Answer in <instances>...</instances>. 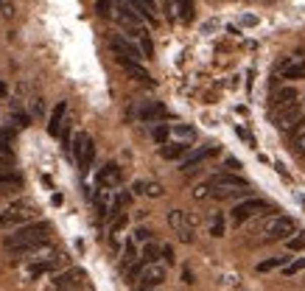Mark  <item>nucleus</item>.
<instances>
[{
    "label": "nucleus",
    "instance_id": "obj_1",
    "mask_svg": "<svg viewBox=\"0 0 305 291\" xmlns=\"http://www.w3.org/2000/svg\"><path fill=\"white\" fill-rule=\"evenodd\" d=\"M48 232H51V224L48 221H34V224H23L20 230H14L12 235L3 241L6 249H17V247H34V244H42L48 241Z\"/></svg>",
    "mask_w": 305,
    "mask_h": 291
},
{
    "label": "nucleus",
    "instance_id": "obj_2",
    "mask_svg": "<svg viewBox=\"0 0 305 291\" xmlns=\"http://www.w3.org/2000/svg\"><path fill=\"white\" fill-rule=\"evenodd\" d=\"M294 230H297V224H294L288 216H269V218H264V224H260L264 241H280V238L294 235Z\"/></svg>",
    "mask_w": 305,
    "mask_h": 291
},
{
    "label": "nucleus",
    "instance_id": "obj_3",
    "mask_svg": "<svg viewBox=\"0 0 305 291\" xmlns=\"http://www.w3.org/2000/svg\"><path fill=\"white\" fill-rule=\"evenodd\" d=\"M73 157L78 163V171H84V174L90 171L93 160H96V143H93L90 134H84V132L76 134V140H73Z\"/></svg>",
    "mask_w": 305,
    "mask_h": 291
},
{
    "label": "nucleus",
    "instance_id": "obj_4",
    "mask_svg": "<svg viewBox=\"0 0 305 291\" xmlns=\"http://www.w3.org/2000/svg\"><path fill=\"white\" fill-rule=\"evenodd\" d=\"M54 291H87V272L84 269H67L54 277Z\"/></svg>",
    "mask_w": 305,
    "mask_h": 291
},
{
    "label": "nucleus",
    "instance_id": "obj_5",
    "mask_svg": "<svg viewBox=\"0 0 305 291\" xmlns=\"http://www.w3.org/2000/svg\"><path fill=\"white\" fill-rule=\"evenodd\" d=\"M115 20H118L123 28H129L135 36L143 31V17H140L138 12L132 9V3L129 0H118V9H115Z\"/></svg>",
    "mask_w": 305,
    "mask_h": 291
},
{
    "label": "nucleus",
    "instance_id": "obj_6",
    "mask_svg": "<svg viewBox=\"0 0 305 291\" xmlns=\"http://www.w3.org/2000/svg\"><path fill=\"white\" fill-rule=\"evenodd\" d=\"M168 224H171V230L177 232V238H180L182 244L193 241V221L185 210H171L168 213Z\"/></svg>",
    "mask_w": 305,
    "mask_h": 291
},
{
    "label": "nucleus",
    "instance_id": "obj_7",
    "mask_svg": "<svg viewBox=\"0 0 305 291\" xmlns=\"http://www.w3.org/2000/svg\"><path fill=\"white\" fill-rule=\"evenodd\" d=\"M266 207H269V205H266L264 199H244V202H238V205L233 207V224H235V227L244 224V221H249L252 216L264 213Z\"/></svg>",
    "mask_w": 305,
    "mask_h": 291
},
{
    "label": "nucleus",
    "instance_id": "obj_8",
    "mask_svg": "<svg viewBox=\"0 0 305 291\" xmlns=\"http://www.w3.org/2000/svg\"><path fill=\"white\" fill-rule=\"evenodd\" d=\"M140 288L138 291H151V288H160V283L165 280V266H160V263H146V269L140 272Z\"/></svg>",
    "mask_w": 305,
    "mask_h": 291
},
{
    "label": "nucleus",
    "instance_id": "obj_9",
    "mask_svg": "<svg viewBox=\"0 0 305 291\" xmlns=\"http://www.w3.org/2000/svg\"><path fill=\"white\" fill-rule=\"evenodd\" d=\"M299 118H302V109L297 107V104H291V107H283L280 109V115H277L275 126L280 129V132H294L299 123Z\"/></svg>",
    "mask_w": 305,
    "mask_h": 291
},
{
    "label": "nucleus",
    "instance_id": "obj_10",
    "mask_svg": "<svg viewBox=\"0 0 305 291\" xmlns=\"http://www.w3.org/2000/svg\"><path fill=\"white\" fill-rule=\"evenodd\" d=\"M109 45H112V51H115V56H129V59H143V54H140V48L135 42H129L126 36H120V34H115V36H109Z\"/></svg>",
    "mask_w": 305,
    "mask_h": 291
},
{
    "label": "nucleus",
    "instance_id": "obj_11",
    "mask_svg": "<svg viewBox=\"0 0 305 291\" xmlns=\"http://www.w3.org/2000/svg\"><path fill=\"white\" fill-rule=\"evenodd\" d=\"M96 185H98V188H107V190H115L120 185V168L115 163H107L101 171H98Z\"/></svg>",
    "mask_w": 305,
    "mask_h": 291
},
{
    "label": "nucleus",
    "instance_id": "obj_12",
    "mask_svg": "<svg viewBox=\"0 0 305 291\" xmlns=\"http://www.w3.org/2000/svg\"><path fill=\"white\" fill-rule=\"evenodd\" d=\"M115 62H118L120 67H123L129 76H132L135 81H151V76H149V70H146L143 65H140L138 59H129V56H115Z\"/></svg>",
    "mask_w": 305,
    "mask_h": 291
},
{
    "label": "nucleus",
    "instance_id": "obj_13",
    "mask_svg": "<svg viewBox=\"0 0 305 291\" xmlns=\"http://www.w3.org/2000/svg\"><path fill=\"white\" fill-rule=\"evenodd\" d=\"M207 185L210 188H249V182L238 174H215Z\"/></svg>",
    "mask_w": 305,
    "mask_h": 291
},
{
    "label": "nucleus",
    "instance_id": "obj_14",
    "mask_svg": "<svg viewBox=\"0 0 305 291\" xmlns=\"http://www.w3.org/2000/svg\"><path fill=\"white\" fill-rule=\"evenodd\" d=\"M138 118H140V121H146V123H154V121H162V118H168V109L162 107L160 101H149L146 107H140Z\"/></svg>",
    "mask_w": 305,
    "mask_h": 291
},
{
    "label": "nucleus",
    "instance_id": "obj_15",
    "mask_svg": "<svg viewBox=\"0 0 305 291\" xmlns=\"http://www.w3.org/2000/svg\"><path fill=\"white\" fill-rule=\"evenodd\" d=\"M215 152H219V146H204V149H196L193 154H188V157L182 160V171H193L199 163H204L207 157H213Z\"/></svg>",
    "mask_w": 305,
    "mask_h": 291
},
{
    "label": "nucleus",
    "instance_id": "obj_16",
    "mask_svg": "<svg viewBox=\"0 0 305 291\" xmlns=\"http://www.w3.org/2000/svg\"><path fill=\"white\" fill-rule=\"evenodd\" d=\"M65 112H67V101H59L54 107V112H51V118H48V134H59V129H62V123H65Z\"/></svg>",
    "mask_w": 305,
    "mask_h": 291
},
{
    "label": "nucleus",
    "instance_id": "obj_17",
    "mask_svg": "<svg viewBox=\"0 0 305 291\" xmlns=\"http://www.w3.org/2000/svg\"><path fill=\"white\" fill-rule=\"evenodd\" d=\"M280 76L283 79H302L305 76V62H294V59H286V62H280Z\"/></svg>",
    "mask_w": 305,
    "mask_h": 291
},
{
    "label": "nucleus",
    "instance_id": "obj_18",
    "mask_svg": "<svg viewBox=\"0 0 305 291\" xmlns=\"http://www.w3.org/2000/svg\"><path fill=\"white\" fill-rule=\"evenodd\" d=\"M34 213H28V210H6L3 216H0V230H6V227H17V224H23L25 218H31Z\"/></svg>",
    "mask_w": 305,
    "mask_h": 291
},
{
    "label": "nucleus",
    "instance_id": "obj_19",
    "mask_svg": "<svg viewBox=\"0 0 305 291\" xmlns=\"http://www.w3.org/2000/svg\"><path fill=\"white\" fill-rule=\"evenodd\" d=\"M191 152V146L188 143H162V149H160V154H162V160H180V157H185V154Z\"/></svg>",
    "mask_w": 305,
    "mask_h": 291
},
{
    "label": "nucleus",
    "instance_id": "obj_20",
    "mask_svg": "<svg viewBox=\"0 0 305 291\" xmlns=\"http://www.w3.org/2000/svg\"><path fill=\"white\" fill-rule=\"evenodd\" d=\"M138 48H140V54H143V59H149V56H154V42H151V36H149V31H140L138 34Z\"/></svg>",
    "mask_w": 305,
    "mask_h": 291
},
{
    "label": "nucleus",
    "instance_id": "obj_21",
    "mask_svg": "<svg viewBox=\"0 0 305 291\" xmlns=\"http://www.w3.org/2000/svg\"><path fill=\"white\" fill-rule=\"evenodd\" d=\"M23 185V176L12 174V171H0V188H20Z\"/></svg>",
    "mask_w": 305,
    "mask_h": 291
},
{
    "label": "nucleus",
    "instance_id": "obj_22",
    "mask_svg": "<svg viewBox=\"0 0 305 291\" xmlns=\"http://www.w3.org/2000/svg\"><path fill=\"white\" fill-rule=\"evenodd\" d=\"M210 193L215 199H235V196H244L246 188H210Z\"/></svg>",
    "mask_w": 305,
    "mask_h": 291
},
{
    "label": "nucleus",
    "instance_id": "obj_23",
    "mask_svg": "<svg viewBox=\"0 0 305 291\" xmlns=\"http://www.w3.org/2000/svg\"><path fill=\"white\" fill-rule=\"evenodd\" d=\"M171 134H177L182 143H191V140L196 137V129H193V126H185V123H177V126L171 129Z\"/></svg>",
    "mask_w": 305,
    "mask_h": 291
},
{
    "label": "nucleus",
    "instance_id": "obj_24",
    "mask_svg": "<svg viewBox=\"0 0 305 291\" xmlns=\"http://www.w3.org/2000/svg\"><path fill=\"white\" fill-rule=\"evenodd\" d=\"M286 263H288V258H286V255H280V258H269V261L257 263V272H272V269H283Z\"/></svg>",
    "mask_w": 305,
    "mask_h": 291
},
{
    "label": "nucleus",
    "instance_id": "obj_25",
    "mask_svg": "<svg viewBox=\"0 0 305 291\" xmlns=\"http://www.w3.org/2000/svg\"><path fill=\"white\" fill-rule=\"evenodd\" d=\"M157 255H160V247H157L154 241H146V244H143V255H140V258H143L146 263H154Z\"/></svg>",
    "mask_w": 305,
    "mask_h": 291
},
{
    "label": "nucleus",
    "instance_id": "obj_26",
    "mask_svg": "<svg viewBox=\"0 0 305 291\" xmlns=\"http://www.w3.org/2000/svg\"><path fill=\"white\" fill-rule=\"evenodd\" d=\"M135 258H138V241L129 238V241H126V249H123V266L135 263Z\"/></svg>",
    "mask_w": 305,
    "mask_h": 291
},
{
    "label": "nucleus",
    "instance_id": "obj_27",
    "mask_svg": "<svg viewBox=\"0 0 305 291\" xmlns=\"http://www.w3.org/2000/svg\"><path fill=\"white\" fill-rule=\"evenodd\" d=\"M146 269V261L143 258H140L138 263H129V266H126V280H129V283H135V280L140 277V272H143Z\"/></svg>",
    "mask_w": 305,
    "mask_h": 291
},
{
    "label": "nucleus",
    "instance_id": "obj_28",
    "mask_svg": "<svg viewBox=\"0 0 305 291\" xmlns=\"http://www.w3.org/2000/svg\"><path fill=\"white\" fill-rule=\"evenodd\" d=\"M177 6H180V17L185 20V23H191L193 20V0H177Z\"/></svg>",
    "mask_w": 305,
    "mask_h": 291
},
{
    "label": "nucleus",
    "instance_id": "obj_29",
    "mask_svg": "<svg viewBox=\"0 0 305 291\" xmlns=\"http://www.w3.org/2000/svg\"><path fill=\"white\" fill-rule=\"evenodd\" d=\"M210 235H213V238L224 235V216H222V213H215L213 221H210Z\"/></svg>",
    "mask_w": 305,
    "mask_h": 291
},
{
    "label": "nucleus",
    "instance_id": "obj_30",
    "mask_svg": "<svg viewBox=\"0 0 305 291\" xmlns=\"http://www.w3.org/2000/svg\"><path fill=\"white\" fill-rule=\"evenodd\" d=\"M294 98H297V92H294L291 87H283V90H280V95H277V104H280V109H283V107H291V104H294Z\"/></svg>",
    "mask_w": 305,
    "mask_h": 291
},
{
    "label": "nucleus",
    "instance_id": "obj_31",
    "mask_svg": "<svg viewBox=\"0 0 305 291\" xmlns=\"http://www.w3.org/2000/svg\"><path fill=\"white\" fill-rule=\"evenodd\" d=\"M294 154H297V157H305V129L294 132Z\"/></svg>",
    "mask_w": 305,
    "mask_h": 291
},
{
    "label": "nucleus",
    "instance_id": "obj_32",
    "mask_svg": "<svg viewBox=\"0 0 305 291\" xmlns=\"http://www.w3.org/2000/svg\"><path fill=\"white\" fill-rule=\"evenodd\" d=\"M162 9H165V17L171 20H180V6H177V0H162Z\"/></svg>",
    "mask_w": 305,
    "mask_h": 291
},
{
    "label": "nucleus",
    "instance_id": "obj_33",
    "mask_svg": "<svg viewBox=\"0 0 305 291\" xmlns=\"http://www.w3.org/2000/svg\"><path fill=\"white\" fill-rule=\"evenodd\" d=\"M126 224H129V218H126L123 213H118V218H115L112 224H109V235H118V232H123Z\"/></svg>",
    "mask_w": 305,
    "mask_h": 291
},
{
    "label": "nucleus",
    "instance_id": "obj_34",
    "mask_svg": "<svg viewBox=\"0 0 305 291\" xmlns=\"http://www.w3.org/2000/svg\"><path fill=\"white\" fill-rule=\"evenodd\" d=\"M112 6H115V0H96V12L101 14V17H109V14H112Z\"/></svg>",
    "mask_w": 305,
    "mask_h": 291
},
{
    "label": "nucleus",
    "instance_id": "obj_35",
    "mask_svg": "<svg viewBox=\"0 0 305 291\" xmlns=\"http://www.w3.org/2000/svg\"><path fill=\"white\" fill-rule=\"evenodd\" d=\"M168 137H171V129H168V126H157L154 129V140H157V143H168Z\"/></svg>",
    "mask_w": 305,
    "mask_h": 291
},
{
    "label": "nucleus",
    "instance_id": "obj_36",
    "mask_svg": "<svg viewBox=\"0 0 305 291\" xmlns=\"http://www.w3.org/2000/svg\"><path fill=\"white\" fill-rule=\"evenodd\" d=\"M286 274H297V272H302L305 269V258H299V261H294V263H286Z\"/></svg>",
    "mask_w": 305,
    "mask_h": 291
},
{
    "label": "nucleus",
    "instance_id": "obj_37",
    "mask_svg": "<svg viewBox=\"0 0 305 291\" xmlns=\"http://www.w3.org/2000/svg\"><path fill=\"white\" fill-rule=\"evenodd\" d=\"M288 249H291V252H302L305 249V232L297 238H291V241H288Z\"/></svg>",
    "mask_w": 305,
    "mask_h": 291
},
{
    "label": "nucleus",
    "instance_id": "obj_38",
    "mask_svg": "<svg viewBox=\"0 0 305 291\" xmlns=\"http://www.w3.org/2000/svg\"><path fill=\"white\" fill-rule=\"evenodd\" d=\"M143 193H149V196H154V199H157V196H162V188H160V185H154V182H149V185L143 182Z\"/></svg>",
    "mask_w": 305,
    "mask_h": 291
},
{
    "label": "nucleus",
    "instance_id": "obj_39",
    "mask_svg": "<svg viewBox=\"0 0 305 291\" xmlns=\"http://www.w3.org/2000/svg\"><path fill=\"white\" fill-rule=\"evenodd\" d=\"M14 137V132H12V129H3V126H0V149H6V146H9V140H12Z\"/></svg>",
    "mask_w": 305,
    "mask_h": 291
},
{
    "label": "nucleus",
    "instance_id": "obj_40",
    "mask_svg": "<svg viewBox=\"0 0 305 291\" xmlns=\"http://www.w3.org/2000/svg\"><path fill=\"white\" fill-rule=\"evenodd\" d=\"M135 241H140V244H146V241H151V232L146 230V227H140L138 232H135Z\"/></svg>",
    "mask_w": 305,
    "mask_h": 291
},
{
    "label": "nucleus",
    "instance_id": "obj_41",
    "mask_svg": "<svg viewBox=\"0 0 305 291\" xmlns=\"http://www.w3.org/2000/svg\"><path fill=\"white\" fill-rule=\"evenodd\" d=\"M193 196H196V199H204V196H210V185H207V182H204V185H199V188L193 190Z\"/></svg>",
    "mask_w": 305,
    "mask_h": 291
},
{
    "label": "nucleus",
    "instance_id": "obj_42",
    "mask_svg": "<svg viewBox=\"0 0 305 291\" xmlns=\"http://www.w3.org/2000/svg\"><path fill=\"white\" fill-rule=\"evenodd\" d=\"M160 252H162V258H165V263L171 266V263H173V249L171 247H160Z\"/></svg>",
    "mask_w": 305,
    "mask_h": 291
},
{
    "label": "nucleus",
    "instance_id": "obj_43",
    "mask_svg": "<svg viewBox=\"0 0 305 291\" xmlns=\"http://www.w3.org/2000/svg\"><path fill=\"white\" fill-rule=\"evenodd\" d=\"M140 3H143V6H146V9H149V12H151V14H154V12H157V3H154V0H140Z\"/></svg>",
    "mask_w": 305,
    "mask_h": 291
},
{
    "label": "nucleus",
    "instance_id": "obj_44",
    "mask_svg": "<svg viewBox=\"0 0 305 291\" xmlns=\"http://www.w3.org/2000/svg\"><path fill=\"white\" fill-rule=\"evenodd\" d=\"M227 168H241V163L235 157H227Z\"/></svg>",
    "mask_w": 305,
    "mask_h": 291
},
{
    "label": "nucleus",
    "instance_id": "obj_45",
    "mask_svg": "<svg viewBox=\"0 0 305 291\" xmlns=\"http://www.w3.org/2000/svg\"><path fill=\"white\" fill-rule=\"evenodd\" d=\"M241 23H244V25H255V23H257V20H255V17H252V14H246V17H244V20H241Z\"/></svg>",
    "mask_w": 305,
    "mask_h": 291
},
{
    "label": "nucleus",
    "instance_id": "obj_46",
    "mask_svg": "<svg viewBox=\"0 0 305 291\" xmlns=\"http://www.w3.org/2000/svg\"><path fill=\"white\" fill-rule=\"evenodd\" d=\"M0 12H3V14H12V6H9V3H3V0H0Z\"/></svg>",
    "mask_w": 305,
    "mask_h": 291
},
{
    "label": "nucleus",
    "instance_id": "obj_47",
    "mask_svg": "<svg viewBox=\"0 0 305 291\" xmlns=\"http://www.w3.org/2000/svg\"><path fill=\"white\" fill-rule=\"evenodd\" d=\"M182 277H185V283H193V274H191V269H185V272H182Z\"/></svg>",
    "mask_w": 305,
    "mask_h": 291
},
{
    "label": "nucleus",
    "instance_id": "obj_48",
    "mask_svg": "<svg viewBox=\"0 0 305 291\" xmlns=\"http://www.w3.org/2000/svg\"><path fill=\"white\" fill-rule=\"evenodd\" d=\"M9 168V160L6 157H0V171H6Z\"/></svg>",
    "mask_w": 305,
    "mask_h": 291
},
{
    "label": "nucleus",
    "instance_id": "obj_49",
    "mask_svg": "<svg viewBox=\"0 0 305 291\" xmlns=\"http://www.w3.org/2000/svg\"><path fill=\"white\" fill-rule=\"evenodd\" d=\"M6 92H9V87H6V84H3V81H0V98L6 95Z\"/></svg>",
    "mask_w": 305,
    "mask_h": 291
},
{
    "label": "nucleus",
    "instance_id": "obj_50",
    "mask_svg": "<svg viewBox=\"0 0 305 291\" xmlns=\"http://www.w3.org/2000/svg\"><path fill=\"white\" fill-rule=\"evenodd\" d=\"M151 291H157V288H151Z\"/></svg>",
    "mask_w": 305,
    "mask_h": 291
}]
</instances>
